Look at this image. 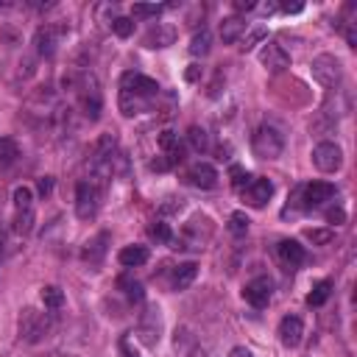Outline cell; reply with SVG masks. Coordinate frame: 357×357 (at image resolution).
Returning <instances> with one entry per match:
<instances>
[{
    "label": "cell",
    "instance_id": "6da1fadb",
    "mask_svg": "<svg viewBox=\"0 0 357 357\" xmlns=\"http://www.w3.org/2000/svg\"><path fill=\"white\" fill-rule=\"evenodd\" d=\"M64 87H73L79 93V104L84 109V115L90 120H98L101 117V109H104V95H101V87L95 81L93 73H84L81 79L79 76H64Z\"/></svg>",
    "mask_w": 357,
    "mask_h": 357
},
{
    "label": "cell",
    "instance_id": "7a4b0ae2",
    "mask_svg": "<svg viewBox=\"0 0 357 357\" xmlns=\"http://www.w3.org/2000/svg\"><path fill=\"white\" fill-rule=\"evenodd\" d=\"M17 329H20V338L26 343H39L50 332V316L48 313H39L34 307H26L20 313V318H17Z\"/></svg>",
    "mask_w": 357,
    "mask_h": 357
},
{
    "label": "cell",
    "instance_id": "3957f363",
    "mask_svg": "<svg viewBox=\"0 0 357 357\" xmlns=\"http://www.w3.org/2000/svg\"><path fill=\"white\" fill-rule=\"evenodd\" d=\"M162 329H165V324H162V310H160L157 305H148L146 310L139 313V321H137V338H139V343L148 346V349H154V346L162 340Z\"/></svg>",
    "mask_w": 357,
    "mask_h": 357
},
{
    "label": "cell",
    "instance_id": "277c9868",
    "mask_svg": "<svg viewBox=\"0 0 357 357\" xmlns=\"http://www.w3.org/2000/svg\"><path fill=\"white\" fill-rule=\"evenodd\" d=\"M251 151H254L257 160H276L284 151V139H282V134L276 128L260 126L254 131V137H251Z\"/></svg>",
    "mask_w": 357,
    "mask_h": 357
},
{
    "label": "cell",
    "instance_id": "5b68a950",
    "mask_svg": "<svg viewBox=\"0 0 357 357\" xmlns=\"http://www.w3.org/2000/svg\"><path fill=\"white\" fill-rule=\"evenodd\" d=\"M310 73H313V79H316L324 90H335V87L340 84V79H343V67H340V61H338L332 53H321V56L313 59Z\"/></svg>",
    "mask_w": 357,
    "mask_h": 357
},
{
    "label": "cell",
    "instance_id": "8992f818",
    "mask_svg": "<svg viewBox=\"0 0 357 357\" xmlns=\"http://www.w3.org/2000/svg\"><path fill=\"white\" fill-rule=\"evenodd\" d=\"M101 206V190L93 182H79L76 187V215L81 221H93Z\"/></svg>",
    "mask_w": 357,
    "mask_h": 357
},
{
    "label": "cell",
    "instance_id": "52a82bcc",
    "mask_svg": "<svg viewBox=\"0 0 357 357\" xmlns=\"http://www.w3.org/2000/svg\"><path fill=\"white\" fill-rule=\"evenodd\" d=\"M120 90L123 93H131V95H139V98H148V101H157L162 95L160 84L148 76H142V73H126L120 79Z\"/></svg>",
    "mask_w": 357,
    "mask_h": 357
},
{
    "label": "cell",
    "instance_id": "ba28073f",
    "mask_svg": "<svg viewBox=\"0 0 357 357\" xmlns=\"http://www.w3.org/2000/svg\"><path fill=\"white\" fill-rule=\"evenodd\" d=\"M173 354L176 357H206V349L190 327H179L173 332Z\"/></svg>",
    "mask_w": 357,
    "mask_h": 357
},
{
    "label": "cell",
    "instance_id": "9c48e42d",
    "mask_svg": "<svg viewBox=\"0 0 357 357\" xmlns=\"http://www.w3.org/2000/svg\"><path fill=\"white\" fill-rule=\"evenodd\" d=\"M313 165L321 173H335L343 165V151L335 146V142H318L313 148Z\"/></svg>",
    "mask_w": 357,
    "mask_h": 357
},
{
    "label": "cell",
    "instance_id": "30bf717a",
    "mask_svg": "<svg viewBox=\"0 0 357 357\" xmlns=\"http://www.w3.org/2000/svg\"><path fill=\"white\" fill-rule=\"evenodd\" d=\"M209 238H212V221L204 218V215L193 218V221L184 226V232H182V240H184L190 249H204V246L209 243Z\"/></svg>",
    "mask_w": 357,
    "mask_h": 357
},
{
    "label": "cell",
    "instance_id": "8fae6325",
    "mask_svg": "<svg viewBox=\"0 0 357 357\" xmlns=\"http://www.w3.org/2000/svg\"><path fill=\"white\" fill-rule=\"evenodd\" d=\"M271 291H273L271 279H268V276H257V279H251L246 288H243V299H246L251 307L262 310V307H268V302H271Z\"/></svg>",
    "mask_w": 357,
    "mask_h": 357
},
{
    "label": "cell",
    "instance_id": "7c38bea8",
    "mask_svg": "<svg viewBox=\"0 0 357 357\" xmlns=\"http://www.w3.org/2000/svg\"><path fill=\"white\" fill-rule=\"evenodd\" d=\"M260 61H262L265 70H271V73H282V70L291 67V53L284 50L282 45H276V42H268L260 50Z\"/></svg>",
    "mask_w": 357,
    "mask_h": 357
},
{
    "label": "cell",
    "instance_id": "4fadbf2b",
    "mask_svg": "<svg viewBox=\"0 0 357 357\" xmlns=\"http://www.w3.org/2000/svg\"><path fill=\"white\" fill-rule=\"evenodd\" d=\"M302 195H305V206L313 209V206H321L324 201L335 198V184H329V182H310V184L302 187Z\"/></svg>",
    "mask_w": 357,
    "mask_h": 357
},
{
    "label": "cell",
    "instance_id": "5bb4252c",
    "mask_svg": "<svg viewBox=\"0 0 357 357\" xmlns=\"http://www.w3.org/2000/svg\"><path fill=\"white\" fill-rule=\"evenodd\" d=\"M273 195V184L268 179H251L243 187V201L249 206H265V201Z\"/></svg>",
    "mask_w": 357,
    "mask_h": 357
},
{
    "label": "cell",
    "instance_id": "9a60e30c",
    "mask_svg": "<svg viewBox=\"0 0 357 357\" xmlns=\"http://www.w3.org/2000/svg\"><path fill=\"white\" fill-rule=\"evenodd\" d=\"M302 338H305V324H302V318H299V316H284L282 324H279V340L288 346V349H293V346L302 343Z\"/></svg>",
    "mask_w": 357,
    "mask_h": 357
},
{
    "label": "cell",
    "instance_id": "2e32d148",
    "mask_svg": "<svg viewBox=\"0 0 357 357\" xmlns=\"http://www.w3.org/2000/svg\"><path fill=\"white\" fill-rule=\"evenodd\" d=\"M187 182L193 187H201V190H212L218 184V171L212 168L209 162H195L190 171H187Z\"/></svg>",
    "mask_w": 357,
    "mask_h": 357
},
{
    "label": "cell",
    "instance_id": "e0dca14e",
    "mask_svg": "<svg viewBox=\"0 0 357 357\" xmlns=\"http://www.w3.org/2000/svg\"><path fill=\"white\" fill-rule=\"evenodd\" d=\"M59 37H61V28L59 26H42L34 37V45H37V53L50 59L56 53V45H59Z\"/></svg>",
    "mask_w": 357,
    "mask_h": 357
},
{
    "label": "cell",
    "instance_id": "ac0fdd59",
    "mask_svg": "<svg viewBox=\"0 0 357 357\" xmlns=\"http://www.w3.org/2000/svg\"><path fill=\"white\" fill-rule=\"evenodd\" d=\"M117 104H120V112H123L126 117H134V115H139V112L154 109L157 101H148V98H139V95H131V93H123V90H120Z\"/></svg>",
    "mask_w": 357,
    "mask_h": 357
},
{
    "label": "cell",
    "instance_id": "d6986e66",
    "mask_svg": "<svg viewBox=\"0 0 357 357\" xmlns=\"http://www.w3.org/2000/svg\"><path fill=\"white\" fill-rule=\"evenodd\" d=\"M106 243H109V235H106V232H101V235H95L93 240H87V243H84V251H81L84 262L101 265L104 257H106Z\"/></svg>",
    "mask_w": 357,
    "mask_h": 357
},
{
    "label": "cell",
    "instance_id": "ffe728a7",
    "mask_svg": "<svg viewBox=\"0 0 357 357\" xmlns=\"http://www.w3.org/2000/svg\"><path fill=\"white\" fill-rule=\"evenodd\" d=\"M176 42V28L168 23H157L148 34H146V45L148 48H168Z\"/></svg>",
    "mask_w": 357,
    "mask_h": 357
},
{
    "label": "cell",
    "instance_id": "44dd1931",
    "mask_svg": "<svg viewBox=\"0 0 357 357\" xmlns=\"http://www.w3.org/2000/svg\"><path fill=\"white\" fill-rule=\"evenodd\" d=\"M279 260L288 265V268H299V265L307 260L305 246H299L296 240H282V243H279Z\"/></svg>",
    "mask_w": 357,
    "mask_h": 357
},
{
    "label": "cell",
    "instance_id": "7402d4cb",
    "mask_svg": "<svg viewBox=\"0 0 357 357\" xmlns=\"http://www.w3.org/2000/svg\"><path fill=\"white\" fill-rule=\"evenodd\" d=\"M117 260H120L123 268H139V265L148 262V249H146V246H126V249L117 254Z\"/></svg>",
    "mask_w": 357,
    "mask_h": 357
},
{
    "label": "cell",
    "instance_id": "603a6c76",
    "mask_svg": "<svg viewBox=\"0 0 357 357\" xmlns=\"http://www.w3.org/2000/svg\"><path fill=\"white\" fill-rule=\"evenodd\" d=\"M195 276H198V265H195V262L179 265V268L173 271V291H187L190 284L195 282Z\"/></svg>",
    "mask_w": 357,
    "mask_h": 357
},
{
    "label": "cell",
    "instance_id": "cb8c5ba5",
    "mask_svg": "<svg viewBox=\"0 0 357 357\" xmlns=\"http://www.w3.org/2000/svg\"><path fill=\"white\" fill-rule=\"evenodd\" d=\"M243 34H246V23H243L240 17H226V20L221 23V39H224L226 45L238 42Z\"/></svg>",
    "mask_w": 357,
    "mask_h": 357
},
{
    "label": "cell",
    "instance_id": "d4e9b609",
    "mask_svg": "<svg viewBox=\"0 0 357 357\" xmlns=\"http://www.w3.org/2000/svg\"><path fill=\"white\" fill-rule=\"evenodd\" d=\"M20 157V148H17V142L9 139V137H0V168H9L15 165Z\"/></svg>",
    "mask_w": 357,
    "mask_h": 357
},
{
    "label": "cell",
    "instance_id": "484cf974",
    "mask_svg": "<svg viewBox=\"0 0 357 357\" xmlns=\"http://www.w3.org/2000/svg\"><path fill=\"white\" fill-rule=\"evenodd\" d=\"M187 142H190V148H193L195 154H204V151L209 148V134H206L201 126H190V131H187Z\"/></svg>",
    "mask_w": 357,
    "mask_h": 357
},
{
    "label": "cell",
    "instance_id": "4316f807",
    "mask_svg": "<svg viewBox=\"0 0 357 357\" xmlns=\"http://www.w3.org/2000/svg\"><path fill=\"white\" fill-rule=\"evenodd\" d=\"M39 296H42V305H45L48 310H59V307L64 305V291L56 288V284H45Z\"/></svg>",
    "mask_w": 357,
    "mask_h": 357
},
{
    "label": "cell",
    "instance_id": "83f0119b",
    "mask_svg": "<svg viewBox=\"0 0 357 357\" xmlns=\"http://www.w3.org/2000/svg\"><path fill=\"white\" fill-rule=\"evenodd\" d=\"M212 50V34L206 31V28H201L193 39H190V53L193 56H206Z\"/></svg>",
    "mask_w": 357,
    "mask_h": 357
},
{
    "label": "cell",
    "instance_id": "f1b7e54d",
    "mask_svg": "<svg viewBox=\"0 0 357 357\" xmlns=\"http://www.w3.org/2000/svg\"><path fill=\"white\" fill-rule=\"evenodd\" d=\"M329 293H332V282H329V279H324V282H318V284H316L313 293L307 296V305H310V307H321V305L329 299Z\"/></svg>",
    "mask_w": 357,
    "mask_h": 357
},
{
    "label": "cell",
    "instance_id": "f546056e",
    "mask_svg": "<svg viewBox=\"0 0 357 357\" xmlns=\"http://www.w3.org/2000/svg\"><path fill=\"white\" fill-rule=\"evenodd\" d=\"M15 209H17V212L34 209V193H31V187H26V184L15 187Z\"/></svg>",
    "mask_w": 357,
    "mask_h": 357
},
{
    "label": "cell",
    "instance_id": "4dcf8cb0",
    "mask_svg": "<svg viewBox=\"0 0 357 357\" xmlns=\"http://www.w3.org/2000/svg\"><path fill=\"white\" fill-rule=\"evenodd\" d=\"M34 229V209H23L15 215V232L17 235H28Z\"/></svg>",
    "mask_w": 357,
    "mask_h": 357
},
{
    "label": "cell",
    "instance_id": "1f68e13d",
    "mask_svg": "<svg viewBox=\"0 0 357 357\" xmlns=\"http://www.w3.org/2000/svg\"><path fill=\"white\" fill-rule=\"evenodd\" d=\"M249 218H246V212H232V218H229V232L235 235V238H243L246 232H249Z\"/></svg>",
    "mask_w": 357,
    "mask_h": 357
},
{
    "label": "cell",
    "instance_id": "d6a6232c",
    "mask_svg": "<svg viewBox=\"0 0 357 357\" xmlns=\"http://www.w3.org/2000/svg\"><path fill=\"white\" fill-rule=\"evenodd\" d=\"M165 6H157V3H134L131 6V15L139 17V20H146V17H160Z\"/></svg>",
    "mask_w": 357,
    "mask_h": 357
},
{
    "label": "cell",
    "instance_id": "836d02e7",
    "mask_svg": "<svg viewBox=\"0 0 357 357\" xmlns=\"http://www.w3.org/2000/svg\"><path fill=\"white\" fill-rule=\"evenodd\" d=\"M120 288H126V299H128V302H142V299H146V291H142L139 282L120 279Z\"/></svg>",
    "mask_w": 357,
    "mask_h": 357
},
{
    "label": "cell",
    "instance_id": "e575fe53",
    "mask_svg": "<svg viewBox=\"0 0 357 357\" xmlns=\"http://www.w3.org/2000/svg\"><path fill=\"white\" fill-rule=\"evenodd\" d=\"M112 31L120 37V39H128L134 34V20L131 17H115L112 20Z\"/></svg>",
    "mask_w": 357,
    "mask_h": 357
},
{
    "label": "cell",
    "instance_id": "d590c367",
    "mask_svg": "<svg viewBox=\"0 0 357 357\" xmlns=\"http://www.w3.org/2000/svg\"><path fill=\"white\" fill-rule=\"evenodd\" d=\"M305 238H307L310 243H316V246H327V243L335 240V232H332V229H307Z\"/></svg>",
    "mask_w": 357,
    "mask_h": 357
},
{
    "label": "cell",
    "instance_id": "8d00e7d4",
    "mask_svg": "<svg viewBox=\"0 0 357 357\" xmlns=\"http://www.w3.org/2000/svg\"><path fill=\"white\" fill-rule=\"evenodd\" d=\"M151 238L160 240V243H173V232H171V226L162 224V221H157V224L151 226Z\"/></svg>",
    "mask_w": 357,
    "mask_h": 357
},
{
    "label": "cell",
    "instance_id": "74e56055",
    "mask_svg": "<svg viewBox=\"0 0 357 357\" xmlns=\"http://www.w3.org/2000/svg\"><path fill=\"white\" fill-rule=\"evenodd\" d=\"M262 39H265V28H254V31H249V34L243 37V45H240V48H243V50H251V48L260 45Z\"/></svg>",
    "mask_w": 357,
    "mask_h": 357
},
{
    "label": "cell",
    "instance_id": "f35d334b",
    "mask_svg": "<svg viewBox=\"0 0 357 357\" xmlns=\"http://www.w3.org/2000/svg\"><path fill=\"white\" fill-rule=\"evenodd\" d=\"M249 182H251V179H249V173H246V171H243L240 165H235V168H232V184L243 190V187H246Z\"/></svg>",
    "mask_w": 357,
    "mask_h": 357
},
{
    "label": "cell",
    "instance_id": "ab89813d",
    "mask_svg": "<svg viewBox=\"0 0 357 357\" xmlns=\"http://www.w3.org/2000/svg\"><path fill=\"white\" fill-rule=\"evenodd\" d=\"M327 221H329V224H335V226H340V224L346 221V212H343L340 206H332V209L327 212Z\"/></svg>",
    "mask_w": 357,
    "mask_h": 357
},
{
    "label": "cell",
    "instance_id": "60d3db41",
    "mask_svg": "<svg viewBox=\"0 0 357 357\" xmlns=\"http://www.w3.org/2000/svg\"><path fill=\"white\" fill-rule=\"evenodd\" d=\"M37 190H39V195H50V190H53V179H50V176H42V179L37 182Z\"/></svg>",
    "mask_w": 357,
    "mask_h": 357
},
{
    "label": "cell",
    "instance_id": "b9f144b4",
    "mask_svg": "<svg viewBox=\"0 0 357 357\" xmlns=\"http://www.w3.org/2000/svg\"><path fill=\"white\" fill-rule=\"evenodd\" d=\"M182 206V198H168V204H162V212H179Z\"/></svg>",
    "mask_w": 357,
    "mask_h": 357
},
{
    "label": "cell",
    "instance_id": "7bdbcfd3",
    "mask_svg": "<svg viewBox=\"0 0 357 357\" xmlns=\"http://www.w3.org/2000/svg\"><path fill=\"white\" fill-rule=\"evenodd\" d=\"M235 9L238 12H251V9H257V3L254 0H235Z\"/></svg>",
    "mask_w": 357,
    "mask_h": 357
},
{
    "label": "cell",
    "instance_id": "ee69618b",
    "mask_svg": "<svg viewBox=\"0 0 357 357\" xmlns=\"http://www.w3.org/2000/svg\"><path fill=\"white\" fill-rule=\"evenodd\" d=\"M198 76H201V67H198V64H190L187 73H184V79H187V81H198Z\"/></svg>",
    "mask_w": 357,
    "mask_h": 357
},
{
    "label": "cell",
    "instance_id": "f6af8a7d",
    "mask_svg": "<svg viewBox=\"0 0 357 357\" xmlns=\"http://www.w3.org/2000/svg\"><path fill=\"white\" fill-rule=\"evenodd\" d=\"M279 9H282V12H284V15H299V12H302V9H305V6H302V3H282V6H279Z\"/></svg>",
    "mask_w": 357,
    "mask_h": 357
},
{
    "label": "cell",
    "instance_id": "bcb514c9",
    "mask_svg": "<svg viewBox=\"0 0 357 357\" xmlns=\"http://www.w3.org/2000/svg\"><path fill=\"white\" fill-rule=\"evenodd\" d=\"M229 357H254V354H251L246 346H235V349L229 351Z\"/></svg>",
    "mask_w": 357,
    "mask_h": 357
},
{
    "label": "cell",
    "instance_id": "7dc6e473",
    "mask_svg": "<svg viewBox=\"0 0 357 357\" xmlns=\"http://www.w3.org/2000/svg\"><path fill=\"white\" fill-rule=\"evenodd\" d=\"M120 349H123V354H126V357H137V354H134V351H131V349H128V346H126V343H123V346H120Z\"/></svg>",
    "mask_w": 357,
    "mask_h": 357
},
{
    "label": "cell",
    "instance_id": "c3c4849f",
    "mask_svg": "<svg viewBox=\"0 0 357 357\" xmlns=\"http://www.w3.org/2000/svg\"><path fill=\"white\" fill-rule=\"evenodd\" d=\"M3 246H6V235L0 232V254H3Z\"/></svg>",
    "mask_w": 357,
    "mask_h": 357
}]
</instances>
